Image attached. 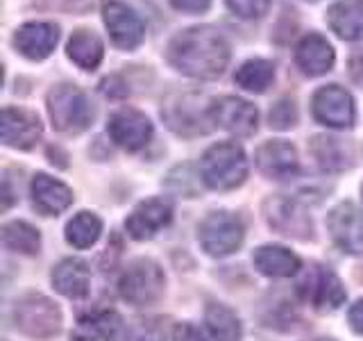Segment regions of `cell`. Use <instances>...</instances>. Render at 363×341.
I'll return each instance as SVG.
<instances>
[{
    "label": "cell",
    "instance_id": "cell-26",
    "mask_svg": "<svg viewBox=\"0 0 363 341\" xmlns=\"http://www.w3.org/2000/svg\"><path fill=\"white\" fill-rule=\"evenodd\" d=\"M272 80H275V64L261 60V57L243 62L234 73V82L245 91H252V94H264L272 85Z\"/></svg>",
    "mask_w": 363,
    "mask_h": 341
},
{
    "label": "cell",
    "instance_id": "cell-4",
    "mask_svg": "<svg viewBox=\"0 0 363 341\" xmlns=\"http://www.w3.org/2000/svg\"><path fill=\"white\" fill-rule=\"evenodd\" d=\"M164 284H166L164 271L157 261L136 259L123 271V276L118 280V291L121 298L128 301L130 305L145 307L162 298Z\"/></svg>",
    "mask_w": 363,
    "mask_h": 341
},
{
    "label": "cell",
    "instance_id": "cell-35",
    "mask_svg": "<svg viewBox=\"0 0 363 341\" xmlns=\"http://www.w3.org/2000/svg\"><path fill=\"white\" fill-rule=\"evenodd\" d=\"M68 7L71 9H89V7H94V0H68Z\"/></svg>",
    "mask_w": 363,
    "mask_h": 341
},
{
    "label": "cell",
    "instance_id": "cell-21",
    "mask_svg": "<svg viewBox=\"0 0 363 341\" xmlns=\"http://www.w3.org/2000/svg\"><path fill=\"white\" fill-rule=\"evenodd\" d=\"M327 23L340 39H363V0H336L327 9Z\"/></svg>",
    "mask_w": 363,
    "mask_h": 341
},
{
    "label": "cell",
    "instance_id": "cell-17",
    "mask_svg": "<svg viewBox=\"0 0 363 341\" xmlns=\"http://www.w3.org/2000/svg\"><path fill=\"white\" fill-rule=\"evenodd\" d=\"M334 62H336V53L332 48V43L318 32L304 34L300 43L295 45V64L309 77L329 73L334 68Z\"/></svg>",
    "mask_w": 363,
    "mask_h": 341
},
{
    "label": "cell",
    "instance_id": "cell-27",
    "mask_svg": "<svg viewBox=\"0 0 363 341\" xmlns=\"http://www.w3.org/2000/svg\"><path fill=\"white\" fill-rule=\"evenodd\" d=\"M204 321H207V328L216 341H238L243 335L238 316L225 305H209Z\"/></svg>",
    "mask_w": 363,
    "mask_h": 341
},
{
    "label": "cell",
    "instance_id": "cell-25",
    "mask_svg": "<svg viewBox=\"0 0 363 341\" xmlns=\"http://www.w3.org/2000/svg\"><path fill=\"white\" fill-rule=\"evenodd\" d=\"M311 155L323 170L327 173H338V170H345L352 164V153L350 148L336 139V136L329 134H315L311 139Z\"/></svg>",
    "mask_w": 363,
    "mask_h": 341
},
{
    "label": "cell",
    "instance_id": "cell-28",
    "mask_svg": "<svg viewBox=\"0 0 363 341\" xmlns=\"http://www.w3.org/2000/svg\"><path fill=\"white\" fill-rule=\"evenodd\" d=\"M100 232H102V221L98 216L91 212H79L66 225V242L73 248L84 250L98 242Z\"/></svg>",
    "mask_w": 363,
    "mask_h": 341
},
{
    "label": "cell",
    "instance_id": "cell-29",
    "mask_svg": "<svg viewBox=\"0 0 363 341\" xmlns=\"http://www.w3.org/2000/svg\"><path fill=\"white\" fill-rule=\"evenodd\" d=\"M3 244L14 250V253L23 255H34L39 253L41 246V237L37 227H32L26 221H11L3 225Z\"/></svg>",
    "mask_w": 363,
    "mask_h": 341
},
{
    "label": "cell",
    "instance_id": "cell-3",
    "mask_svg": "<svg viewBox=\"0 0 363 341\" xmlns=\"http://www.w3.org/2000/svg\"><path fill=\"white\" fill-rule=\"evenodd\" d=\"M48 117L52 128L64 134L84 132L94 121V107H91L84 91L73 85H57L48 91Z\"/></svg>",
    "mask_w": 363,
    "mask_h": 341
},
{
    "label": "cell",
    "instance_id": "cell-30",
    "mask_svg": "<svg viewBox=\"0 0 363 341\" xmlns=\"http://www.w3.org/2000/svg\"><path fill=\"white\" fill-rule=\"evenodd\" d=\"M270 128L275 130H289L298 123V107L291 98H281L277 105H272L270 114H268Z\"/></svg>",
    "mask_w": 363,
    "mask_h": 341
},
{
    "label": "cell",
    "instance_id": "cell-10",
    "mask_svg": "<svg viewBox=\"0 0 363 341\" xmlns=\"http://www.w3.org/2000/svg\"><path fill=\"white\" fill-rule=\"evenodd\" d=\"M209 119L218 128L232 132L236 136H250L257 132L259 112L252 102L238 96H223L216 98L209 105Z\"/></svg>",
    "mask_w": 363,
    "mask_h": 341
},
{
    "label": "cell",
    "instance_id": "cell-32",
    "mask_svg": "<svg viewBox=\"0 0 363 341\" xmlns=\"http://www.w3.org/2000/svg\"><path fill=\"white\" fill-rule=\"evenodd\" d=\"M170 5L186 14H202L211 7V0H170Z\"/></svg>",
    "mask_w": 363,
    "mask_h": 341
},
{
    "label": "cell",
    "instance_id": "cell-2",
    "mask_svg": "<svg viewBox=\"0 0 363 341\" xmlns=\"http://www.w3.org/2000/svg\"><path fill=\"white\" fill-rule=\"evenodd\" d=\"M204 185L213 191H230L241 187L247 178V157L236 141H220L207 148L200 162Z\"/></svg>",
    "mask_w": 363,
    "mask_h": 341
},
{
    "label": "cell",
    "instance_id": "cell-7",
    "mask_svg": "<svg viewBox=\"0 0 363 341\" xmlns=\"http://www.w3.org/2000/svg\"><path fill=\"white\" fill-rule=\"evenodd\" d=\"M298 293L318 312H334L347 298L343 282L323 266H313L304 273V278L298 282Z\"/></svg>",
    "mask_w": 363,
    "mask_h": 341
},
{
    "label": "cell",
    "instance_id": "cell-13",
    "mask_svg": "<svg viewBox=\"0 0 363 341\" xmlns=\"http://www.w3.org/2000/svg\"><path fill=\"white\" fill-rule=\"evenodd\" d=\"M0 134L3 144L18 151H30V148L41 139L43 128L34 112L21 107H5L0 117Z\"/></svg>",
    "mask_w": 363,
    "mask_h": 341
},
{
    "label": "cell",
    "instance_id": "cell-9",
    "mask_svg": "<svg viewBox=\"0 0 363 341\" xmlns=\"http://www.w3.org/2000/svg\"><path fill=\"white\" fill-rule=\"evenodd\" d=\"M102 21L109 32L113 45H118L121 50H134L139 48L145 39V23L136 14L132 7L118 0H109L102 7Z\"/></svg>",
    "mask_w": 363,
    "mask_h": 341
},
{
    "label": "cell",
    "instance_id": "cell-12",
    "mask_svg": "<svg viewBox=\"0 0 363 341\" xmlns=\"http://www.w3.org/2000/svg\"><path fill=\"white\" fill-rule=\"evenodd\" d=\"M327 227L332 239L350 255H363V212L352 202H340L329 212Z\"/></svg>",
    "mask_w": 363,
    "mask_h": 341
},
{
    "label": "cell",
    "instance_id": "cell-5",
    "mask_svg": "<svg viewBox=\"0 0 363 341\" xmlns=\"http://www.w3.org/2000/svg\"><path fill=\"white\" fill-rule=\"evenodd\" d=\"M14 321L34 339H50L62 330V312L45 296L28 293L14 307Z\"/></svg>",
    "mask_w": 363,
    "mask_h": 341
},
{
    "label": "cell",
    "instance_id": "cell-1",
    "mask_svg": "<svg viewBox=\"0 0 363 341\" xmlns=\"http://www.w3.org/2000/svg\"><path fill=\"white\" fill-rule=\"evenodd\" d=\"M230 43L211 26H196L177 32L168 43V62L179 73L196 80H216L230 64Z\"/></svg>",
    "mask_w": 363,
    "mask_h": 341
},
{
    "label": "cell",
    "instance_id": "cell-16",
    "mask_svg": "<svg viewBox=\"0 0 363 341\" xmlns=\"http://www.w3.org/2000/svg\"><path fill=\"white\" fill-rule=\"evenodd\" d=\"M257 168L270 180H291L298 175L300 170V159L295 146L284 141V139H272L266 141L257 151Z\"/></svg>",
    "mask_w": 363,
    "mask_h": 341
},
{
    "label": "cell",
    "instance_id": "cell-14",
    "mask_svg": "<svg viewBox=\"0 0 363 341\" xmlns=\"http://www.w3.org/2000/svg\"><path fill=\"white\" fill-rule=\"evenodd\" d=\"M60 41V26L50 21H32L14 32V48L32 62L45 60Z\"/></svg>",
    "mask_w": 363,
    "mask_h": 341
},
{
    "label": "cell",
    "instance_id": "cell-19",
    "mask_svg": "<svg viewBox=\"0 0 363 341\" xmlns=\"http://www.w3.org/2000/svg\"><path fill=\"white\" fill-rule=\"evenodd\" d=\"M32 200H34V207L41 214L57 216L71 207L73 191L60 180H55L45 173H37L32 178Z\"/></svg>",
    "mask_w": 363,
    "mask_h": 341
},
{
    "label": "cell",
    "instance_id": "cell-8",
    "mask_svg": "<svg viewBox=\"0 0 363 341\" xmlns=\"http://www.w3.org/2000/svg\"><path fill=\"white\" fill-rule=\"evenodd\" d=\"M311 112L318 123L336 130L352 128L357 119L354 98L340 85H327L318 89L311 98Z\"/></svg>",
    "mask_w": 363,
    "mask_h": 341
},
{
    "label": "cell",
    "instance_id": "cell-33",
    "mask_svg": "<svg viewBox=\"0 0 363 341\" xmlns=\"http://www.w3.org/2000/svg\"><path fill=\"white\" fill-rule=\"evenodd\" d=\"M173 341H204L202 332L191 323H179L173 330Z\"/></svg>",
    "mask_w": 363,
    "mask_h": 341
},
{
    "label": "cell",
    "instance_id": "cell-31",
    "mask_svg": "<svg viewBox=\"0 0 363 341\" xmlns=\"http://www.w3.org/2000/svg\"><path fill=\"white\" fill-rule=\"evenodd\" d=\"M238 18H261L270 7V0H225Z\"/></svg>",
    "mask_w": 363,
    "mask_h": 341
},
{
    "label": "cell",
    "instance_id": "cell-20",
    "mask_svg": "<svg viewBox=\"0 0 363 341\" xmlns=\"http://www.w3.org/2000/svg\"><path fill=\"white\" fill-rule=\"evenodd\" d=\"M123 318L116 312H96L79 318L71 341H121Z\"/></svg>",
    "mask_w": 363,
    "mask_h": 341
},
{
    "label": "cell",
    "instance_id": "cell-6",
    "mask_svg": "<svg viewBox=\"0 0 363 341\" xmlns=\"http://www.w3.org/2000/svg\"><path fill=\"white\" fill-rule=\"evenodd\" d=\"M200 244L211 257H227L243 244V223L230 212H211L200 223Z\"/></svg>",
    "mask_w": 363,
    "mask_h": 341
},
{
    "label": "cell",
    "instance_id": "cell-18",
    "mask_svg": "<svg viewBox=\"0 0 363 341\" xmlns=\"http://www.w3.org/2000/svg\"><path fill=\"white\" fill-rule=\"evenodd\" d=\"M268 223L286 237L306 239L313 232V223L298 202L289 198H270L266 202Z\"/></svg>",
    "mask_w": 363,
    "mask_h": 341
},
{
    "label": "cell",
    "instance_id": "cell-24",
    "mask_svg": "<svg viewBox=\"0 0 363 341\" xmlns=\"http://www.w3.org/2000/svg\"><path fill=\"white\" fill-rule=\"evenodd\" d=\"M66 53L71 57V62H75L79 68L94 71V68L100 66L102 57H105V45H102V39L94 30L79 28L71 34V39H68Z\"/></svg>",
    "mask_w": 363,
    "mask_h": 341
},
{
    "label": "cell",
    "instance_id": "cell-23",
    "mask_svg": "<svg viewBox=\"0 0 363 341\" xmlns=\"http://www.w3.org/2000/svg\"><path fill=\"white\" fill-rule=\"evenodd\" d=\"M255 266L270 278H291L300 271V257L284 246H261L252 255Z\"/></svg>",
    "mask_w": 363,
    "mask_h": 341
},
{
    "label": "cell",
    "instance_id": "cell-22",
    "mask_svg": "<svg viewBox=\"0 0 363 341\" xmlns=\"http://www.w3.org/2000/svg\"><path fill=\"white\" fill-rule=\"evenodd\" d=\"M52 287L66 298H84L91 287V271L82 259H64L52 269Z\"/></svg>",
    "mask_w": 363,
    "mask_h": 341
},
{
    "label": "cell",
    "instance_id": "cell-11",
    "mask_svg": "<svg viewBox=\"0 0 363 341\" xmlns=\"http://www.w3.org/2000/svg\"><path fill=\"white\" fill-rule=\"evenodd\" d=\"M107 132L113 144H118L125 151H139L152 139V123L143 112L123 107L111 114L107 123Z\"/></svg>",
    "mask_w": 363,
    "mask_h": 341
},
{
    "label": "cell",
    "instance_id": "cell-15",
    "mask_svg": "<svg viewBox=\"0 0 363 341\" xmlns=\"http://www.w3.org/2000/svg\"><path fill=\"white\" fill-rule=\"evenodd\" d=\"M170 219H173L170 202L164 198H150L132 210L128 221H125V230L136 242H145V239H152L162 227H166Z\"/></svg>",
    "mask_w": 363,
    "mask_h": 341
},
{
    "label": "cell",
    "instance_id": "cell-34",
    "mask_svg": "<svg viewBox=\"0 0 363 341\" xmlns=\"http://www.w3.org/2000/svg\"><path fill=\"white\" fill-rule=\"evenodd\" d=\"M347 318H350L352 330H354L357 335H361V337H363V298H361V301H357L354 305L350 307Z\"/></svg>",
    "mask_w": 363,
    "mask_h": 341
}]
</instances>
